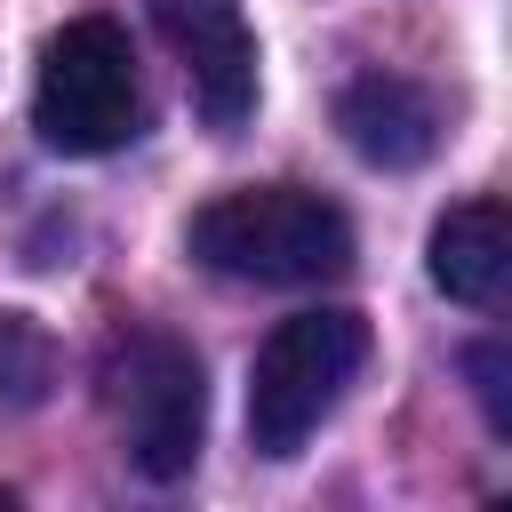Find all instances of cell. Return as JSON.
<instances>
[{
    "label": "cell",
    "instance_id": "obj_1",
    "mask_svg": "<svg viewBox=\"0 0 512 512\" xmlns=\"http://www.w3.org/2000/svg\"><path fill=\"white\" fill-rule=\"evenodd\" d=\"M192 264L248 288H312L352 264V216L312 184H240L192 208L184 224Z\"/></svg>",
    "mask_w": 512,
    "mask_h": 512
},
{
    "label": "cell",
    "instance_id": "obj_2",
    "mask_svg": "<svg viewBox=\"0 0 512 512\" xmlns=\"http://www.w3.org/2000/svg\"><path fill=\"white\" fill-rule=\"evenodd\" d=\"M360 368H368V320L360 312H344V304L288 312L248 360V448L272 464L304 456V440L336 416V400Z\"/></svg>",
    "mask_w": 512,
    "mask_h": 512
},
{
    "label": "cell",
    "instance_id": "obj_3",
    "mask_svg": "<svg viewBox=\"0 0 512 512\" xmlns=\"http://www.w3.org/2000/svg\"><path fill=\"white\" fill-rule=\"evenodd\" d=\"M104 408L120 424V448L144 480H184L208 440V368L184 336L128 320L104 344Z\"/></svg>",
    "mask_w": 512,
    "mask_h": 512
},
{
    "label": "cell",
    "instance_id": "obj_4",
    "mask_svg": "<svg viewBox=\"0 0 512 512\" xmlns=\"http://www.w3.org/2000/svg\"><path fill=\"white\" fill-rule=\"evenodd\" d=\"M144 120V88H136V48L112 16H72L48 48H40V80H32V128L48 152L96 160L120 152Z\"/></svg>",
    "mask_w": 512,
    "mask_h": 512
},
{
    "label": "cell",
    "instance_id": "obj_5",
    "mask_svg": "<svg viewBox=\"0 0 512 512\" xmlns=\"http://www.w3.org/2000/svg\"><path fill=\"white\" fill-rule=\"evenodd\" d=\"M152 24L168 40V56L184 64L200 120L232 136L256 112V32H248L240 0H152Z\"/></svg>",
    "mask_w": 512,
    "mask_h": 512
},
{
    "label": "cell",
    "instance_id": "obj_6",
    "mask_svg": "<svg viewBox=\"0 0 512 512\" xmlns=\"http://www.w3.org/2000/svg\"><path fill=\"white\" fill-rule=\"evenodd\" d=\"M336 128L368 168H424L440 152V96L408 72H360L336 88Z\"/></svg>",
    "mask_w": 512,
    "mask_h": 512
},
{
    "label": "cell",
    "instance_id": "obj_7",
    "mask_svg": "<svg viewBox=\"0 0 512 512\" xmlns=\"http://www.w3.org/2000/svg\"><path fill=\"white\" fill-rule=\"evenodd\" d=\"M424 264H432V288H440L448 304L496 312L504 288H512V216H504V200H488V192H480V200H456V208L432 224Z\"/></svg>",
    "mask_w": 512,
    "mask_h": 512
},
{
    "label": "cell",
    "instance_id": "obj_8",
    "mask_svg": "<svg viewBox=\"0 0 512 512\" xmlns=\"http://www.w3.org/2000/svg\"><path fill=\"white\" fill-rule=\"evenodd\" d=\"M56 368H64L56 336H48L32 312H0V416L40 408V400L56 392Z\"/></svg>",
    "mask_w": 512,
    "mask_h": 512
},
{
    "label": "cell",
    "instance_id": "obj_9",
    "mask_svg": "<svg viewBox=\"0 0 512 512\" xmlns=\"http://www.w3.org/2000/svg\"><path fill=\"white\" fill-rule=\"evenodd\" d=\"M464 368H472V392H480V408H488V432L496 440H512V392H504V344L488 336V344H472L464 352Z\"/></svg>",
    "mask_w": 512,
    "mask_h": 512
},
{
    "label": "cell",
    "instance_id": "obj_10",
    "mask_svg": "<svg viewBox=\"0 0 512 512\" xmlns=\"http://www.w3.org/2000/svg\"><path fill=\"white\" fill-rule=\"evenodd\" d=\"M0 512H8V488H0Z\"/></svg>",
    "mask_w": 512,
    "mask_h": 512
}]
</instances>
